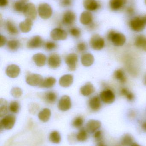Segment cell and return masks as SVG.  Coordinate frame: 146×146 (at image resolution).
<instances>
[{"label":"cell","instance_id":"ee69618b","mask_svg":"<svg viewBox=\"0 0 146 146\" xmlns=\"http://www.w3.org/2000/svg\"><path fill=\"white\" fill-rule=\"evenodd\" d=\"M77 48L79 52L82 53V52H85L86 50L87 49V46L85 42H81L77 44Z\"/></svg>","mask_w":146,"mask_h":146},{"label":"cell","instance_id":"44dd1931","mask_svg":"<svg viewBox=\"0 0 146 146\" xmlns=\"http://www.w3.org/2000/svg\"><path fill=\"white\" fill-rule=\"evenodd\" d=\"M127 0H110L109 7L113 11H118L122 8Z\"/></svg>","mask_w":146,"mask_h":146},{"label":"cell","instance_id":"816d5d0a","mask_svg":"<svg viewBox=\"0 0 146 146\" xmlns=\"http://www.w3.org/2000/svg\"><path fill=\"white\" fill-rule=\"evenodd\" d=\"M127 11L128 13L132 15L134 13V9L132 7H129L127 9Z\"/></svg>","mask_w":146,"mask_h":146},{"label":"cell","instance_id":"f546056e","mask_svg":"<svg viewBox=\"0 0 146 146\" xmlns=\"http://www.w3.org/2000/svg\"><path fill=\"white\" fill-rule=\"evenodd\" d=\"M114 76L116 80L120 82L121 83H126L127 80V77L125 72L122 69H118L115 71Z\"/></svg>","mask_w":146,"mask_h":146},{"label":"cell","instance_id":"484cf974","mask_svg":"<svg viewBox=\"0 0 146 146\" xmlns=\"http://www.w3.org/2000/svg\"><path fill=\"white\" fill-rule=\"evenodd\" d=\"M133 137L130 134L123 135L120 139L119 144L121 146H130L134 143Z\"/></svg>","mask_w":146,"mask_h":146},{"label":"cell","instance_id":"e575fe53","mask_svg":"<svg viewBox=\"0 0 146 146\" xmlns=\"http://www.w3.org/2000/svg\"><path fill=\"white\" fill-rule=\"evenodd\" d=\"M6 27L7 31L12 35H16L19 33L18 28L14 24L13 22L11 21L8 20L7 21Z\"/></svg>","mask_w":146,"mask_h":146},{"label":"cell","instance_id":"e0dca14e","mask_svg":"<svg viewBox=\"0 0 146 146\" xmlns=\"http://www.w3.org/2000/svg\"><path fill=\"white\" fill-rule=\"evenodd\" d=\"M83 6L87 11L91 12L98 9L100 5L97 0H84Z\"/></svg>","mask_w":146,"mask_h":146},{"label":"cell","instance_id":"3957f363","mask_svg":"<svg viewBox=\"0 0 146 146\" xmlns=\"http://www.w3.org/2000/svg\"><path fill=\"white\" fill-rule=\"evenodd\" d=\"M38 13L40 18L43 19H49L52 15V8L48 3H40L39 5Z\"/></svg>","mask_w":146,"mask_h":146},{"label":"cell","instance_id":"d6a6232c","mask_svg":"<svg viewBox=\"0 0 146 146\" xmlns=\"http://www.w3.org/2000/svg\"><path fill=\"white\" fill-rule=\"evenodd\" d=\"M43 98L45 102L49 104H53L56 100L57 99V95L54 92H47L45 93Z\"/></svg>","mask_w":146,"mask_h":146},{"label":"cell","instance_id":"91938a15","mask_svg":"<svg viewBox=\"0 0 146 146\" xmlns=\"http://www.w3.org/2000/svg\"><path fill=\"white\" fill-rule=\"evenodd\" d=\"M145 3L146 4V0H145Z\"/></svg>","mask_w":146,"mask_h":146},{"label":"cell","instance_id":"d4e9b609","mask_svg":"<svg viewBox=\"0 0 146 146\" xmlns=\"http://www.w3.org/2000/svg\"><path fill=\"white\" fill-rule=\"evenodd\" d=\"M32 59L37 66H43L46 63V56L41 53H38L34 55L33 56Z\"/></svg>","mask_w":146,"mask_h":146},{"label":"cell","instance_id":"9a60e30c","mask_svg":"<svg viewBox=\"0 0 146 146\" xmlns=\"http://www.w3.org/2000/svg\"><path fill=\"white\" fill-rule=\"evenodd\" d=\"M43 43V41L40 36H34L27 42V47L29 49L38 48L41 47Z\"/></svg>","mask_w":146,"mask_h":146},{"label":"cell","instance_id":"ffe728a7","mask_svg":"<svg viewBox=\"0 0 146 146\" xmlns=\"http://www.w3.org/2000/svg\"><path fill=\"white\" fill-rule=\"evenodd\" d=\"M33 24L32 20L26 18L25 21L20 23L19 27L22 32L28 33L31 30Z\"/></svg>","mask_w":146,"mask_h":146},{"label":"cell","instance_id":"f907efd6","mask_svg":"<svg viewBox=\"0 0 146 146\" xmlns=\"http://www.w3.org/2000/svg\"><path fill=\"white\" fill-rule=\"evenodd\" d=\"M8 0H0V6L1 7H5L7 5Z\"/></svg>","mask_w":146,"mask_h":146},{"label":"cell","instance_id":"11a10c76","mask_svg":"<svg viewBox=\"0 0 146 146\" xmlns=\"http://www.w3.org/2000/svg\"><path fill=\"white\" fill-rule=\"evenodd\" d=\"M130 146H141L140 145H139V144H137V143H135V142H134L132 145H131Z\"/></svg>","mask_w":146,"mask_h":146},{"label":"cell","instance_id":"7a4b0ae2","mask_svg":"<svg viewBox=\"0 0 146 146\" xmlns=\"http://www.w3.org/2000/svg\"><path fill=\"white\" fill-rule=\"evenodd\" d=\"M129 26L133 31L136 32L142 31L146 26L142 17H137L132 19L129 21Z\"/></svg>","mask_w":146,"mask_h":146},{"label":"cell","instance_id":"8992f818","mask_svg":"<svg viewBox=\"0 0 146 146\" xmlns=\"http://www.w3.org/2000/svg\"><path fill=\"white\" fill-rule=\"evenodd\" d=\"M99 97L102 102L105 104H112L115 100V95L111 89L107 88L100 92Z\"/></svg>","mask_w":146,"mask_h":146},{"label":"cell","instance_id":"d6986e66","mask_svg":"<svg viewBox=\"0 0 146 146\" xmlns=\"http://www.w3.org/2000/svg\"><path fill=\"white\" fill-rule=\"evenodd\" d=\"M20 72V69L19 66L15 65H11L8 66L6 70V74L10 78L17 77Z\"/></svg>","mask_w":146,"mask_h":146},{"label":"cell","instance_id":"60d3db41","mask_svg":"<svg viewBox=\"0 0 146 146\" xmlns=\"http://www.w3.org/2000/svg\"><path fill=\"white\" fill-rule=\"evenodd\" d=\"M93 137L96 143L104 140L103 132L99 129L93 133Z\"/></svg>","mask_w":146,"mask_h":146},{"label":"cell","instance_id":"8fae6325","mask_svg":"<svg viewBox=\"0 0 146 146\" xmlns=\"http://www.w3.org/2000/svg\"><path fill=\"white\" fill-rule=\"evenodd\" d=\"M88 106L90 110L93 112L99 111L102 107V100L100 97L94 96L91 98L88 101Z\"/></svg>","mask_w":146,"mask_h":146},{"label":"cell","instance_id":"52a82bcc","mask_svg":"<svg viewBox=\"0 0 146 146\" xmlns=\"http://www.w3.org/2000/svg\"><path fill=\"white\" fill-rule=\"evenodd\" d=\"M26 18L34 20L37 18V12L35 5L31 3L26 4L23 12Z\"/></svg>","mask_w":146,"mask_h":146},{"label":"cell","instance_id":"6f0895ef","mask_svg":"<svg viewBox=\"0 0 146 146\" xmlns=\"http://www.w3.org/2000/svg\"><path fill=\"white\" fill-rule=\"evenodd\" d=\"M20 1H22L26 3L29 0H20Z\"/></svg>","mask_w":146,"mask_h":146},{"label":"cell","instance_id":"7c38bea8","mask_svg":"<svg viewBox=\"0 0 146 146\" xmlns=\"http://www.w3.org/2000/svg\"><path fill=\"white\" fill-rule=\"evenodd\" d=\"M72 106L70 97L67 95H63L60 99L58 104V108L60 110L66 111L69 110Z\"/></svg>","mask_w":146,"mask_h":146},{"label":"cell","instance_id":"5b68a950","mask_svg":"<svg viewBox=\"0 0 146 146\" xmlns=\"http://www.w3.org/2000/svg\"><path fill=\"white\" fill-rule=\"evenodd\" d=\"M16 121V117L13 115H9L5 116L0 122L1 129H4L7 130L12 129Z\"/></svg>","mask_w":146,"mask_h":146},{"label":"cell","instance_id":"7bdbcfd3","mask_svg":"<svg viewBox=\"0 0 146 146\" xmlns=\"http://www.w3.org/2000/svg\"><path fill=\"white\" fill-rule=\"evenodd\" d=\"M69 33L71 36L75 38L79 37L81 35V30L77 27H72L70 29Z\"/></svg>","mask_w":146,"mask_h":146},{"label":"cell","instance_id":"5bb4252c","mask_svg":"<svg viewBox=\"0 0 146 146\" xmlns=\"http://www.w3.org/2000/svg\"><path fill=\"white\" fill-rule=\"evenodd\" d=\"M75 13L71 10L66 11L62 17V22L66 25H71L74 23L76 20Z\"/></svg>","mask_w":146,"mask_h":146},{"label":"cell","instance_id":"f1b7e54d","mask_svg":"<svg viewBox=\"0 0 146 146\" xmlns=\"http://www.w3.org/2000/svg\"><path fill=\"white\" fill-rule=\"evenodd\" d=\"M88 133L87 130L84 128H81L75 135V139L77 141L83 142L86 141L88 138Z\"/></svg>","mask_w":146,"mask_h":146},{"label":"cell","instance_id":"ba28073f","mask_svg":"<svg viewBox=\"0 0 146 146\" xmlns=\"http://www.w3.org/2000/svg\"><path fill=\"white\" fill-rule=\"evenodd\" d=\"M65 61L69 71H75L76 70L78 62V56L76 54H69L66 56Z\"/></svg>","mask_w":146,"mask_h":146},{"label":"cell","instance_id":"603a6c76","mask_svg":"<svg viewBox=\"0 0 146 146\" xmlns=\"http://www.w3.org/2000/svg\"><path fill=\"white\" fill-rule=\"evenodd\" d=\"M73 82V76L71 74H66L63 76L59 80V84L63 87L70 86Z\"/></svg>","mask_w":146,"mask_h":146},{"label":"cell","instance_id":"83f0119b","mask_svg":"<svg viewBox=\"0 0 146 146\" xmlns=\"http://www.w3.org/2000/svg\"><path fill=\"white\" fill-rule=\"evenodd\" d=\"M51 116V111L48 108H45L38 114L39 119L43 122H47Z\"/></svg>","mask_w":146,"mask_h":146},{"label":"cell","instance_id":"8d00e7d4","mask_svg":"<svg viewBox=\"0 0 146 146\" xmlns=\"http://www.w3.org/2000/svg\"><path fill=\"white\" fill-rule=\"evenodd\" d=\"M84 123V119L82 117L78 116L74 118L72 122V125L76 129L81 128Z\"/></svg>","mask_w":146,"mask_h":146},{"label":"cell","instance_id":"836d02e7","mask_svg":"<svg viewBox=\"0 0 146 146\" xmlns=\"http://www.w3.org/2000/svg\"><path fill=\"white\" fill-rule=\"evenodd\" d=\"M49 140L54 144H59L61 140V137L60 133L57 131H52L50 134Z\"/></svg>","mask_w":146,"mask_h":146},{"label":"cell","instance_id":"277c9868","mask_svg":"<svg viewBox=\"0 0 146 146\" xmlns=\"http://www.w3.org/2000/svg\"><path fill=\"white\" fill-rule=\"evenodd\" d=\"M90 44L93 49L100 50L104 47L105 42L104 39L99 34H94L91 38Z\"/></svg>","mask_w":146,"mask_h":146},{"label":"cell","instance_id":"7dc6e473","mask_svg":"<svg viewBox=\"0 0 146 146\" xmlns=\"http://www.w3.org/2000/svg\"><path fill=\"white\" fill-rule=\"evenodd\" d=\"M140 127L141 130L146 133V120L143 121L140 123Z\"/></svg>","mask_w":146,"mask_h":146},{"label":"cell","instance_id":"bcb514c9","mask_svg":"<svg viewBox=\"0 0 146 146\" xmlns=\"http://www.w3.org/2000/svg\"><path fill=\"white\" fill-rule=\"evenodd\" d=\"M61 3L63 7H69L72 4V0H61Z\"/></svg>","mask_w":146,"mask_h":146},{"label":"cell","instance_id":"74e56055","mask_svg":"<svg viewBox=\"0 0 146 146\" xmlns=\"http://www.w3.org/2000/svg\"><path fill=\"white\" fill-rule=\"evenodd\" d=\"M8 48L12 51H15L18 49L20 46V42L17 40H11L7 44Z\"/></svg>","mask_w":146,"mask_h":146},{"label":"cell","instance_id":"ac0fdd59","mask_svg":"<svg viewBox=\"0 0 146 146\" xmlns=\"http://www.w3.org/2000/svg\"><path fill=\"white\" fill-rule=\"evenodd\" d=\"M80 20L82 25H89L93 22V16L92 14L90 11H84L81 15Z\"/></svg>","mask_w":146,"mask_h":146},{"label":"cell","instance_id":"f6af8a7d","mask_svg":"<svg viewBox=\"0 0 146 146\" xmlns=\"http://www.w3.org/2000/svg\"><path fill=\"white\" fill-rule=\"evenodd\" d=\"M45 47L48 50H53L56 48L57 44L53 42H48L45 44Z\"/></svg>","mask_w":146,"mask_h":146},{"label":"cell","instance_id":"b9f144b4","mask_svg":"<svg viewBox=\"0 0 146 146\" xmlns=\"http://www.w3.org/2000/svg\"><path fill=\"white\" fill-rule=\"evenodd\" d=\"M11 94L15 98H19L22 94V91L20 88L15 87L11 89Z\"/></svg>","mask_w":146,"mask_h":146},{"label":"cell","instance_id":"2e32d148","mask_svg":"<svg viewBox=\"0 0 146 146\" xmlns=\"http://www.w3.org/2000/svg\"><path fill=\"white\" fill-rule=\"evenodd\" d=\"M61 63V60L59 55L52 54L50 56L48 60V65L52 68H56L59 67Z\"/></svg>","mask_w":146,"mask_h":146},{"label":"cell","instance_id":"9f6ffc18","mask_svg":"<svg viewBox=\"0 0 146 146\" xmlns=\"http://www.w3.org/2000/svg\"><path fill=\"white\" fill-rule=\"evenodd\" d=\"M144 83L146 86V74L145 75V76L144 78Z\"/></svg>","mask_w":146,"mask_h":146},{"label":"cell","instance_id":"7402d4cb","mask_svg":"<svg viewBox=\"0 0 146 146\" xmlns=\"http://www.w3.org/2000/svg\"><path fill=\"white\" fill-rule=\"evenodd\" d=\"M95 88L91 82H87L80 88V92L85 96H89L95 92Z\"/></svg>","mask_w":146,"mask_h":146},{"label":"cell","instance_id":"4fadbf2b","mask_svg":"<svg viewBox=\"0 0 146 146\" xmlns=\"http://www.w3.org/2000/svg\"><path fill=\"white\" fill-rule=\"evenodd\" d=\"M102 126L100 121L96 120H90L87 122L86 125V129L89 133L93 134L99 130Z\"/></svg>","mask_w":146,"mask_h":146},{"label":"cell","instance_id":"cb8c5ba5","mask_svg":"<svg viewBox=\"0 0 146 146\" xmlns=\"http://www.w3.org/2000/svg\"><path fill=\"white\" fill-rule=\"evenodd\" d=\"M135 45L137 48L146 52V36L144 35H140L135 38Z\"/></svg>","mask_w":146,"mask_h":146},{"label":"cell","instance_id":"4dcf8cb0","mask_svg":"<svg viewBox=\"0 0 146 146\" xmlns=\"http://www.w3.org/2000/svg\"><path fill=\"white\" fill-rule=\"evenodd\" d=\"M56 80L53 77H49L43 80L39 87L42 88H49L52 87L55 84Z\"/></svg>","mask_w":146,"mask_h":146},{"label":"cell","instance_id":"db71d44e","mask_svg":"<svg viewBox=\"0 0 146 146\" xmlns=\"http://www.w3.org/2000/svg\"><path fill=\"white\" fill-rule=\"evenodd\" d=\"M141 17H142V19H143V21H144V22H145L146 25V14L144 15V16H141Z\"/></svg>","mask_w":146,"mask_h":146},{"label":"cell","instance_id":"9c48e42d","mask_svg":"<svg viewBox=\"0 0 146 146\" xmlns=\"http://www.w3.org/2000/svg\"><path fill=\"white\" fill-rule=\"evenodd\" d=\"M43 80L42 76L35 74H28L26 78L27 83L33 86H39L42 83Z\"/></svg>","mask_w":146,"mask_h":146},{"label":"cell","instance_id":"4316f807","mask_svg":"<svg viewBox=\"0 0 146 146\" xmlns=\"http://www.w3.org/2000/svg\"><path fill=\"white\" fill-rule=\"evenodd\" d=\"M94 61V58L93 55L90 53L84 54L81 56V62L84 66H91L93 64Z\"/></svg>","mask_w":146,"mask_h":146},{"label":"cell","instance_id":"1f68e13d","mask_svg":"<svg viewBox=\"0 0 146 146\" xmlns=\"http://www.w3.org/2000/svg\"><path fill=\"white\" fill-rule=\"evenodd\" d=\"M120 94L130 102H132L135 100V97L134 94L126 88H122L120 90Z\"/></svg>","mask_w":146,"mask_h":146},{"label":"cell","instance_id":"ab89813d","mask_svg":"<svg viewBox=\"0 0 146 146\" xmlns=\"http://www.w3.org/2000/svg\"><path fill=\"white\" fill-rule=\"evenodd\" d=\"M20 106L19 103L17 101H12L9 105V110L12 113L16 114L19 111Z\"/></svg>","mask_w":146,"mask_h":146},{"label":"cell","instance_id":"f35d334b","mask_svg":"<svg viewBox=\"0 0 146 146\" xmlns=\"http://www.w3.org/2000/svg\"><path fill=\"white\" fill-rule=\"evenodd\" d=\"M25 3L22 1H17L14 4V9L18 12H23L25 6Z\"/></svg>","mask_w":146,"mask_h":146},{"label":"cell","instance_id":"d590c367","mask_svg":"<svg viewBox=\"0 0 146 146\" xmlns=\"http://www.w3.org/2000/svg\"><path fill=\"white\" fill-rule=\"evenodd\" d=\"M8 112L7 102L3 98L0 99V117L5 116Z\"/></svg>","mask_w":146,"mask_h":146},{"label":"cell","instance_id":"680465c9","mask_svg":"<svg viewBox=\"0 0 146 146\" xmlns=\"http://www.w3.org/2000/svg\"><path fill=\"white\" fill-rule=\"evenodd\" d=\"M114 146H121V145H120V144L119 143H118V144H116Z\"/></svg>","mask_w":146,"mask_h":146},{"label":"cell","instance_id":"681fc988","mask_svg":"<svg viewBox=\"0 0 146 146\" xmlns=\"http://www.w3.org/2000/svg\"><path fill=\"white\" fill-rule=\"evenodd\" d=\"M136 114L135 111L132 110L129 113V117L130 119H133L136 117Z\"/></svg>","mask_w":146,"mask_h":146},{"label":"cell","instance_id":"30bf717a","mask_svg":"<svg viewBox=\"0 0 146 146\" xmlns=\"http://www.w3.org/2000/svg\"><path fill=\"white\" fill-rule=\"evenodd\" d=\"M50 37L55 41L66 40L67 38V33L64 30L59 28H56L51 31Z\"/></svg>","mask_w":146,"mask_h":146},{"label":"cell","instance_id":"6da1fadb","mask_svg":"<svg viewBox=\"0 0 146 146\" xmlns=\"http://www.w3.org/2000/svg\"><path fill=\"white\" fill-rule=\"evenodd\" d=\"M107 38L116 47H121L126 42V36L124 34L114 30H111L108 33Z\"/></svg>","mask_w":146,"mask_h":146},{"label":"cell","instance_id":"f5cc1de1","mask_svg":"<svg viewBox=\"0 0 146 146\" xmlns=\"http://www.w3.org/2000/svg\"><path fill=\"white\" fill-rule=\"evenodd\" d=\"M96 146H108L105 142L104 140L97 142Z\"/></svg>","mask_w":146,"mask_h":146},{"label":"cell","instance_id":"c3c4849f","mask_svg":"<svg viewBox=\"0 0 146 146\" xmlns=\"http://www.w3.org/2000/svg\"><path fill=\"white\" fill-rule=\"evenodd\" d=\"M7 42V39L6 37L2 35L1 36V42H0V47H2L4 46Z\"/></svg>","mask_w":146,"mask_h":146}]
</instances>
